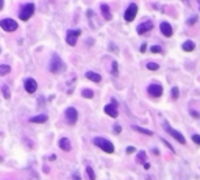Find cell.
Here are the masks:
<instances>
[{
  "label": "cell",
  "mask_w": 200,
  "mask_h": 180,
  "mask_svg": "<svg viewBox=\"0 0 200 180\" xmlns=\"http://www.w3.org/2000/svg\"><path fill=\"white\" fill-rule=\"evenodd\" d=\"M92 143H94L97 147H100V149H102L103 152H106V154H113V152H114V144L111 143L110 139H106V138L95 136L94 139H92Z\"/></svg>",
  "instance_id": "obj_1"
},
{
  "label": "cell",
  "mask_w": 200,
  "mask_h": 180,
  "mask_svg": "<svg viewBox=\"0 0 200 180\" xmlns=\"http://www.w3.org/2000/svg\"><path fill=\"white\" fill-rule=\"evenodd\" d=\"M49 69L52 74H60V72H63L64 69H66V66H64V63L61 61V58L58 55H53L52 61H50V64H49Z\"/></svg>",
  "instance_id": "obj_2"
},
{
  "label": "cell",
  "mask_w": 200,
  "mask_h": 180,
  "mask_svg": "<svg viewBox=\"0 0 200 180\" xmlns=\"http://www.w3.org/2000/svg\"><path fill=\"white\" fill-rule=\"evenodd\" d=\"M163 125H164V128H166V132H167V133H169V135H171L172 138H174V139H177V141H178L180 144H186V138H184V136L182 135V133L178 132V130L172 128L171 125L167 124V122H164Z\"/></svg>",
  "instance_id": "obj_3"
},
{
  "label": "cell",
  "mask_w": 200,
  "mask_h": 180,
  "mask_svg": "<svg viewBox=\"0 0 200 180\" xmlns=\"http://www.w3.org/2000/svg\"><path fill=\"white\" fill-rule=\"evenodd\" d=\"M33 13H34V5L33 3H27V5H24L21 8V11H19V17H21L22 21H28V19L33 16Z\"/></svg>",
  "instance_id": "obj_4"
},
{
  "label": "cell",
  "mask_w": 200,
  "mask_h": 180,
  "mask_svg": "<svg viewBox=\"0 0 200 180\" xmlns=\"http://www.w3.org/2000/svg\"><path fill=\"white\" fill-rule=\"evenodd\" d=\"M0 27H2L5 32H16L19 25L14 19H2V21H0Z\"/></svg>",
  "instance_id": "obj_5"
},
{
  "label": "cell",
  "mask_w": 200,
  "mask_h": 180,
  "mask_svg": "<svg viewBox=\"0 0 200 180\" xmlns=\"http://www.w3.org/2000/svg\"><path fill=\"white\" fill-rule=\"evenodd\" d=\"M64 116H66L67 124L74 125L75 122H77V119H78V111H77V108H74V106H69V108H66Z\"/></svg>",
  "instance_id": "obj_6"
},
{
  "label": "cell",
  "mask_w": 200,
  "mask_h": 180,
  "mask_svg": "<svg viewBox=\"0 0 200 180\" xmlns=\"http://www.w3.org/2000/svg\"><path fill=\"white\" fill-rule=\"evenodd\" d=\"M136 14H138V5H136V3H130L128 8L125 10L124 17H125L127 22H133L134 17H136Z\"/></svg>",
  "instance_id": "obj_7"
},
{
  "label": "cell",
  "mask_w": 200,
  "mask_h": 180,
  "mask_svg": "<svg viewBox=\"0 0 200 180\" xmlns=\"http://www.w3.org/2000/svg\"><path fill=\"white\" fill-rule=\"evenodd\" d=\"M147 93L152 95V97L158 99L163 95V86H161L160 83H152V85H149V88H147Z\"/></svg>",
  "instance_id": "obj_8"
},
{
  "label": "cell",
  "mask_w": 200,
  "mask_h": 180,
  "mask_svg": "<svg viewBox=\"0 0 200 180\" xmlns=\"http://www.w3.org/2000/svg\"><path fill=\"white\" fill-rule=\"evenodd\" d=\"M82 34V32L80 30H69V32L66 33V41L69 45H75L77 44V39H78V36Z\"/></svg>",
  "instance_id": "obj_9"
},
{
  "label": "cell",
  "mask_w": 200,
  "mask_h": 180,
  "mask_svg": "<svg viewBox=\"0 0 200 180\" xmlns=\"http://www.w3.org/2000/svg\"><path fill=\"white\" fill-rule=\"evenodd\" d=\"M103 111L108 114V116H111V117H117V114H119V111H117V102L113 100L111 103H108V105H105Z\"/></svg>",
  "instance_id": "obj_10"
},
{
  "label": "cell",
  "mask_w": 200,
  "mask_h": 180,
  "mask_svg": "<svg viewBox=\"0 0 200 180\" xmlns=\"http://www.w3.org/2000/svg\"><path fill=\"white\" fill-rule=\"evenodd\" d=\"M24 86H25V91H27V93H30V94L36 93V89H38V83H36V80H34V78H27L24 82Z\"/></svg>",
  "instance_id": "obj_11"
},
{
  "label": "cell",
  "mask_w": 200,
  "mask_h": 180,
  "mask_svg": "<svg viewBox=\"0 0 200 180\" xmlns=\"http://www.w3.org/2000/svg\"><path fill=\"white\" fill-rule=\"evenodd\" d=\"M153 28V24H152V21H145V22H142V24L138 25V34H144V33H147L150 32V30Z\"/></svg>",
  "instance_id": "obj_12"
},
{
  "label": "cell",
  "mask_w": 200,
  "mask_h": 180,
  "mask_svg": "<svg viewBox=\"0 0 200 180\" xmlns=\"http://www.w3.org/2000/svg\"><path fill=\"white\" fill-rule=\"evenodd\" d=\"M160 30H161V33H163V36H166V38H171L172 33H174V30H172V27H171L169 22H161Z\"/></svg>",
  "instance_id": "obj_13"
},
{
  "label": "cell",
  "mask_w": 200,
  "mask_h": 180,
  "mask_svg": "<svg viewBox=\"0 0 200 180\" xmlns=\"http://www.w3.org/2000/svg\"><path fill=\"white\" fill-rule=\"evenodd\" d=\"M100 11H102V16L106 19V21H111L113 19V14H111V10H110V6L106 5V3H102L100 5Z\"/></svg>",
  "instance_id": "obj_14"
},
{
  "label": "cell",
  "mask_w": 200,
  "mask_h": 180,
  "mask_svg": "<svg viewBox=\"0 0 200 180\" xmlns=\"http://www.w3.org/2000/svg\"><path fill=\"white\" fill-rule=\"evenodd\" d=\"M58 146H60V149H63V150H66V152H69L72 149V144H71V141H69V138H61L58 141Z\"/></svg>",
  "instance_id": "obj_15"
},
{
  "label": "cell",
  "mask_w": 200,
  "mask_h": 180,
  "mask_svg": "<svg viewBox=\"0 0 200 180\" xmlns=\"http://www.w3.org/2000/svg\"><path fill=\"white\" fill-rule=\"evenodd\" d=\"M86 78L91 80V82H95V83H100V82H102V77H100V74H97V72H92V71H88V72H86Z\"/></svg>",
  "instance_id": "obj_16"
},
{
  "label": "cell",
  "mask_w": 200,
  "mask_h": 180,
  "mask_svg": "<svg viewBox=\"0 0 200 180\" xmlns=\"http://www.w3.org/2000/svg\"><path fill=\"white\" fill-rule=\"evenodd\" d=\"M47 114H38V116H33L30 122H33V124H44V122H47Z\"/></svg>",
  "instance_id": "obj_17"
},
{
  "label": "cell",
  "mask_w": 200,
  "mask_h": 180,
  "mask_svg": "<svg viewBox=\"0 0 200 180\" xmlns=\"http://www.w3.org/2000/svg\"><path fill=\"white\" fill-rule=\"evenodd\" d=\"M132 128L138 133H142V135H147V136H153V132L149 128H144V127H139V125H132Z\"/></svg>",
  "instance_id": "obj_18"
},
{
  "label": "cell",
  "mask_w": 200,
  "mask_h": 180,
  "mask_svg": "<svg viewBox=\"0 0 200 180\" xmlns=\"http://www.w3.org/2000/svg\"><path fill=\"white\" fill-rule=\"evenodd\" d=\"M182 47H183V50H184V52H192V50L195 49V44L192 43V41H184Z\"/></svg>",
  "instance_id": "obj_19"
},
{
  "label": "cell",
  "mask_w": 200,
  "mask_h": 180,
  "mask_svg": "<svg viewBox=\"0 0 200 180\" xmlns=\"http://www.w3.org/2000/svg\"><path fill=\"white\" fill-rule=\"evenodd\" d=\"M136 161H138V163H145V161H147V155H145L144 150H139V152H138Z\"/></svg>",
  "instance_id": "obj_20"
},
{
  "label": "cell",
  "mask_w": 200,
  "mask_h": 180,
  "mask_svg": "<svg viewBox=\"0 0 200 180\" xmlns=\"http://www.w3.org/2000/svg\"><path fill=\"white\" fill-rule=\"evenodd\" d=\"M86 179L88 180H95V172L91 166H86Z\"/></svg>",
  "instance_id": "obj_21"
},
{
  "label": "cell",
  "mask_w": 200,
  "mask_h": 180,
  "mask_svg": "<svg viewBox=\"0 0 200 180\" xmlns=\"http://www.w3.org/2000/svg\"><path fill=\"white\" fill-rule=\"evenodd\" d=\"M11 72V67L8 66V64H0V75H6V74H10Z\"/></svg>",
  "instance_id": "obj_22"
},
{
  "label": "cell",
  "mask_w": 200,
  "mask_h": 180,
  "mask_svg": "<svg viewBox=\"0 0 200 180\" xmlns=\"http://www.w3.org/2000/svg\"><path fill=\"white\" fill-rule=\"evenodd\" d=\"M82 95H83L84 99H92V97H94V91H92V89H88V88H86V89L82 91Z\"/></svg>",
  "instance_id": "obj_23"
},
{
  "label": "cell",
  "mask_w": 200,
  "mask_h": 180,
  "mask_svg": "<svg viewBox=\"0 0 200 180\" xmlns=\"http://www.w3.org/2000/svg\"><path fill=\"white\" fill-rule=\"evenodd\" d=\"M2 93H3V97H5V99H10V97H11V93H10L8 85H3V86H2Z\"/></svg>",
  "instance_id": "obj_24"
},
{
  "label": "cell",
  "mask_w": 200,
  "mask_h": 180,
  "mask_svg": "<svg viewBox=\"0 0 200 180\" xmlns=\"http://www.w3.org/2000/svg\"><path fill=\"white\" fill-rule=\"evenodd\" d=\"M171 95H172V99H174V100H177V99H178V95H180V91H178V88H177V86H174V88H172V91H171Z\"/></svg>",
  "instance_id": "obj_25"
},
{
  "label": "cell",
  "mask_w": 200,
  "mask_h": 180,
  "mask_svg": "<svg viewBox=\"0 0 200 180\" xmlns=\"http://www.w3.org/2000/svg\"><path fill=\"white\" fill-rule=\"evenodd\" d=\"M147 69H149V71H158V69H160V64L150 63V61H149V63H147Z\"/></svg>",
  "instance_id": "obj_26"
},
{
  "label": "cell",
  "mask_w": 200,
  "mask_h": 180,
  "mask_svg": "<svg viewBox=\"0 0 200 180\" xmlns=\"http://www.w3.org/2000/svg\"><path fill=\"white\" fill-rule=\"evenodd\" d=\"M150 52L152 53H163V49H161L160 45H152V47H150Z\"/></svg>",
  "instance_id": "obj_27"
},
{
  "label": "cell",
  "mask_w": 200,
  "mask_h": 180,
  "mask_svg": "<svg viewBox=\"0 0 200 180\" xmlns=\"http://www.w3.org/2000/svg\"><path fill=\"white\" fill-rule=\"evenodd\" d=\"M111 74H113L114 77L117 75V63L114 60H113V64H111Z\"/></svg>",
  "instance_id": "obj_28"
},
{
  "label": "cell",
  "mask_w": 200,
  "mask_h": 180,
  "mask_svg": "<svg viewBox=\"0 0 200 180\" xmlns=\"http://www.w3.org/2000/svg\"><path fill=\"white\" fill-rule=\"evenodd\" d=\"M192 141H194L195 144H199V146H200V135H197V133H195V135H192Z\"/></svg>",
  "instance_id": "obj_29"
},
{
  "label": "cell",
  "mask_w": 200,
  "mask_h": 180,
  "mask_svg": "<svg viewBox=\"0 0 200 180\" xmlns=\"http://www.w3.org/2000/svg\"><path fill=\"white\" fill-rule=\"evenodd\" d=\"M197 22V16H192L191 19H188V25H194Z\"/></svg>",
  "instance_id": "obj_30"
},
{
  "label": "cell",
  "mask_w": 200,
  "mask_h": 180,
  "mask_svg": "<svg viewBox=\"0 0 200 180\" xmlns=\"http://www.w3.org/2000/svg\"><path fill=\"white\" fill-rule=\"evenodd\" d=\"M114 133H117V135H119V133H121V125H119V124H116V125H114Z\"/></svg>",
  "instance_id": "obj_31"
},
{
  "label": "cell",
  "mask_w": 200,
  "mask_h": 180,
  "mask_svg": "<svg viewBox=\"0 0 200 180\" xmlns=\"http://www.w3.org/2000/svg\"><path fill=\"white\" fill-rule=\"evenodd\" d=\"M134 150H136V149H134L133 146H128V147H127V152H128V154H133Z\"/></svg>",
  "instance_id": "obj_32"
},
{
  "label": "cell",
  "mask_w": 200,
  "mask_h": 180,
  "mask_svg": "<svg viewBox=\"0 0 200 180\" xmlns=\"http://www.w3.org/2000/svg\"><path fill=\"white\" fill-rule=\"evenodd\" d=\"M191 114H192L194 117H199V116H200V114H199L197 111H195V110H191Z\"/></svg>",
  "instance_id": "obj_33"
},
{
  "label": "cell",
  "mask_w": 200,
  "mask_h": 180,
  "mask_svg": "<svg viewBox=\"0 0 200 180\" xmlns=\"http://www.w3.org/2000/svg\"><path fill=\"white\" fill-rule=\"evenodd\" d=\"M139 50H141L142 53H144L145 50H147V45H145V44H142V45H141V49H139Z\"/></svg>",
  "instance_id": "obj_34"
},
{
  "label": "cell",
  "mask_w": 200,
  "mask_h": 180,
  "mask_svg": "<svg viewBox=\"0 0 200 180\" xmlns=\"http://www.w3.org/2000/svg\"><path fill=\"white\" fill-rule=\"evenodd\" d=\"M142 164H144V168H145V169H150V163L145 161V163H142Z\"/></svg>",
  "instance_id": "obj_35"
},
{
  "label": "cell",
  "mask_w": 200,
  "mask_h": 180,
  "mask_svg": "<svg viewBox=\"0 0 200 180\" xmlns=\"http://www.w3.org/2000/svg\"><path fill=\"white\" fill-rule=\"evenodd\" d=\"M72 177H74V180H80V177H78V174H77V172H75L74 175H72Z\"/></svg>",
  "instance_id": "obj_36"
},
{
  "label": "cell",
  "mask_w": 200,
  "mask_h": 180,
  "mask_svg": "<svg viewBox=\"0 0 200 180\" xmlns=\"http://www.w3.org/2000/svg\"><path fill=\"white\" fill-rule=\"evenodd\" d=\"M3 8V0H0V10Z\"/></svg>",
  "instance_id": "obj_37"
},
{
  "label": "cell",
  "mask_w": 200,
  "mask_h": 180,
  "mask_svg": "<svg viewBox=\"0 0 200 180\" xmlns=\"http://www.w3.org/2000/svg\"><path fill=\"white\" fill-rule=\"evenodd\" d=\"M199 8H200V2H199Z\"/></svg>",
  "instance_id": "obj_38"
}]
</instances>
